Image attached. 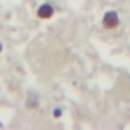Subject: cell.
Listing matches in <instances>:
<instances>
[{
	"label": "cell",
	"mask_w": 130,
	"mask_h": 130,
	"mask_svg": "<svg viewBox=\"0 0 130 130\" xmlns=\"http://www.w3.org/2000/svg\"><path fill=\"white\" fill-rule=\"evenodd\" d=\"M118 25H119V17H118V14L115 11H109V12L104 14V17H103V26L106 29H113Z\"/></svg>",
	"instance_id": "6da1fadb"
},
{
	"label": "cell",
	"mask_w": 130,
	"mask_h": 130,
	"mask_svg": "<svg viewBox=\"0 0 130 130\" xmlns=\"http://www.w3.org/2000/svg\"><path fill=\"white\" fill-rule=\"evenodd\" d=\"M61 115H63V110H61L60 107H57V109L54 110V118H60Z\"/></svg>",
	"instance_id": "3957f363"
},
{
	"label": "cell",
	"mask_w": 130,
	"mask_h": 130,
	"mask_svg": "<svg viewBox=\"0 0 130 130\" xmlns=\"http://www.w3.org/2000/svg\"><path fill=\"white\" fill-rule=\"evenodd\" d=\"M37 15H38V19H41V20H47V19H51V17L54 15V8H52V5H49V3H43V5L37 9Z\"/></svg>",
	"instance_id": "7a4b0ae2"
},
{
	"label": "cell",
	"mask_w": 130,
	"mask_h": 130,
	"mask_svg": "<svg viewBox=\"0 0 130 130\" xmlns=\"http://www.w3.org/2000/svg\"><path fill=\"white\" fill-rule=\"evenodd\" d=\"M2 47H3V46H2V43H0V52H2Z\"/></svg>",
	"instance_id": "277c9868"
}]
</instances>
